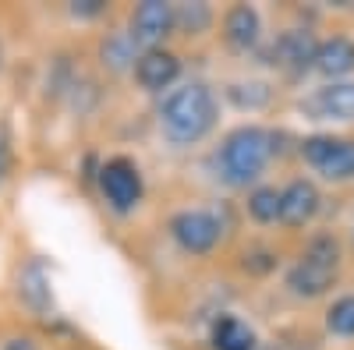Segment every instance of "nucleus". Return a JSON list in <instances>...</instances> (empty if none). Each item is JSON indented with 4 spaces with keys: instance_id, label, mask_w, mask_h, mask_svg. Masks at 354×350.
<instances>
[{
    "instance_id": "nucleus-1",
    "label": "nucleus",
    "mask_w": 354,
    "mask_h": 350,
    "mask_svg": "<svg viewBox=\"0 0 354 350\" xmlns=\"http://www.w3.org/2000/svg\"><path fill=\"white\" fill-rule=\"evenodd\" d=\"M216 96L205 81H185L160 103V131L174 145H198L216 128Z\"/></svg>"
},
{
    "instance_id": "nucleus-2",
    "label": "nucleus",
    "mask_w": 354,
    "mask_h": 350,
    "mask_svg": "<svg viewBox=\"0 0 354 350\" xmlns=\"http://www.w3.org/2000/svg\"><path fill=\"white\" fill-rule=\"evenodd\" d=\"M270 156H273L270 131L259 128V124H241V128H234L216 149V173L227 188H248L262 177Z\"/></svg>"
},
{
    "instance_id": "nucleus-3",
    "label": "nucleus",
    "mask_w": 354,
    "mask_h": 350,
    "mask_svg": "<svg viewBox=\"0 0 354 350\" xmlns=\"http://www.w3.org/2000/svg\"><path fill=\"white\" fill-rule=\"evenodd\" d=\"M340 276V241L333 233H315L305 255L287 269V286L298 298H322Z\"/></svg>"
},
{
    "instance_id": "nucleus-4",
    "label": "nucleus",
    "mask_w": 354,
    "mask_h": 350,
    "mask_svg": "<svg viewBox=\"0 0 354 350\" xmlns=\"http://www.w3.org/2000/svg\"><path fill=\"white\" fill-rule=\"evenodd\" d=\"M301 159L333 184L354 181V138H340V135H308L298 145Z\"/></svg>"
},
{
    "instance_id": "nucleus-5",
    "label": "nucleus",
    "mask_w": 354,
    "mask_h": 350,
    "mask_svg": "<svg viewBox=\"0 0 354 350\" xmlns=\"http://www.w3.org/2000/svg\"><path fill=\"white\" fill-rule=\"evenodd\" d=\"M170 233L188 255H209L223 241V223L209 209H185L170 220Z\"/></svg>"
},
{
    "instance_id": "nucleus-6",
    "label": "nucleus",
    "mask_w": 354,
    "mask_h": 350,
    "mask_svg": "<svg viewBox=\"0 0 354 350\" xmlns=\"http://www.w3.org/2000/svg\"><path fill=\"white\" fill-rule=\"evenodd\" d=\"M100 188H103V198L110 202V209L131 213L142 198V173L131 159L117 156L100 170Z\"/></svg>"
},
{
    "instance_id": "nucleus-7",
    "label": "nucleus",
    "mask_w": 354,
    "mask_h": 350,
    "mask_svg": "<svg viewBox=\"0 0 354 350\" xmlns=\"http://www.w3.org/2000/svg\"><path fill=\"white\" fill-rule=\"evenodd\" d=\"M315 46H319V43L312 39V32H301V28H287V32H280V36L273 39L270 53H266V64H273V68H280L283 75L298 78V75H305V71L312 68Z\"/></svg>"
},
{
    "instance_id": "nucleus-8",
    "label": "nucleus",
    "mask_w": 354,
    "mask_h": 350,
    "mask_svg": "<svg viewBox=\"0 0 354 350\" xmlns=\"http://www.w3.org/2000/svg\"><path fill=\"white\" fill-rule=\"evenodd\" d=\"M174 32V4H163V0H145L131 11V28L128 36L135 39V46L145 50H160V43Z\"/></svg>"
},
{
    "instance_id": "nucleus-9",
    "label": "nucleus",
    "mask_w": 354,
    "mask_h": 350,
    "mask_svg": "<svg viewBox=\"0 0 354 350\" xmlns=\"http://www.w3.org/2000/svg\"><path fill=\"white\" fill-rule=\"evenodd\" d=\"M319 206H322V195H319L315 181L294 177L280 191V223L290 226V230H301V226H308L319 216Z\"/></svg>"
},
{
    "instance_id": "nucleus-10",
    "label": "nucleus",
    "mask_w": 354,
    "mask_h": 350,
    "mask_svg": "<svg viewBox=\"0 0 354 350\" xmlns=\"http://www.w3.org/2000/svg\"><path fill=\"white\" fill-rule=\"evenodd\" d=\"M312 121H354V81H326L305 99Z\"/></svg>"
},
{
    "instance_id": "nucleus-11",
    "label": "nucleus",
    "mask_w": 354,
    "mask_h": 350,
    "mask_svg": "<svg viewBox=\"0 0 354 350\" xmlns=\"http://www.w3.org/2000/svg\"><path fill=\"white\" fill-rule=\"evenodd\" d=\"M135 81L142 85L145 93H163L170 89V85L181 78V61L170 53V50H145L138 53V61H135Z\"/></svg>"
},
{
    "instance_id": "nucleus-12",
    "label": "nucleus",
    "mask_w": 354,
    "mask_h": 350,
    "mask_svg": "<svg viewBox=\"0 0 354 350\" xmlns=\"http://www.w3.org/2000/svg\"><path fill=\"white\" fill-rule=\"evenodd\" d=\"M262 39V18L252 4H234L227 14H223V43L234 50V53H248L255 50Z\"/></svg>"
},
{
    "instance_id": "nucleus-13",
    "label": "nucleus",
    "mask_w": 354,
    "mask_h": 350,
    "mask_svg": "<svg viewBox=\"0 0 354 350\" xmlns=\"http://www.w3.org/2000/svg\"><path fill=\"white\" fill-rule=\"evenodd\" d=\"M312 68L330 78V81H344L347 75H354V39L351 36H330L315 46V61Z\"/></svg>"
},
{
    "instance_id": "nucleus-14",
    "label": "nucleus",
    "mask_w": 354,
    "mask_h": 350,
    "mask_svg": "<svg viewBox=\"0 0 354 350\" xmlns=\"http://www.w3.org/2000/svg\"><path fill=\"white\" fill-rule=\"evenodd\" d=\"M18 294H21V301L32 308V311H50V304H53V294H50V273H46V266H43V258H32L28 266L21 269V276H18Z\"/></svg>"
},
{
    "instance_id": "nucleus-15",
    "label": "nucleus",
    "mask_w": 354,
    "mask_h": 350,
    "mask_svg": "<svg viewBox=\"0 0 354 350\" xmlns=\"http://www.w3.org/2000/svg\"><path fill=\"white\" fill-rule=\"evenodd\" d=\"M255 329L238 315H220L213 322V350H255Z\"/></svg>"
},
{
    "instance_id": "nucleus-16",
    "label": "nucleus",
    "mask_w": 354,
    "mask_h": 350,
    "mask_svg": "<svg viewBox=\"0 0 354 350\" xmlns=\"http://www.w3.org/2000/svg\"><path fill=\"white\" fill-rule=\"evenodd\" d=\"M138 46H135V39L128 36V32H113V36H106L103 39V64L110 68V71H128V68H135V61H138V53H135Z\"/></svg>"
},
{
    "instance_id": "nucleus-17",
    "label": "nucleus",
    "mask_w": 354,
    "mask_h": 350,
    "mask_svg": "<svg viewBox=\"0 0 354 350\" xmlns=\"http://www.w3.org/2000/svg\"><path fill=\"white\" fill-rule=\"evenodd\" d=\"M227 99L238 110H266L273 103V89L266 81H234L227 85Z\"/></svg>"
},
{
    "instance_id": "nucleus-18",
    "label": "nucleus",
    "mask_w": 354,
    "mask_h": 350,
    "mask_svg": "<svg viewBox=\"0 0 354 350\" xmlns=\"http://www.w3.org/2000/svg\"><path fill=\"white\" fill-rule=\"evenodd\" d=\"M213 25V8L209 4H177L174 8V28L185 36H202Z\"/></svg>"
},
{
    "instance_id": "nucleus-19",
    "label": "nucleus",
    "mask_w": 354,
    "mask_h": 350,
    "mask_svg": "<svg viewBox=\"0 0 354 350\" xmlns=\"http://www.w3.org/2000/svg\"><path fill=\"white\" fill-rule=\"evenodd\" d=\"M248 216L255 223H277L280 220V191L277 188H252L248 191Z\"/></svg>"
},
{
    "instance_id": "nucleus-20",
    "label": "nucleus",
    "mask_w": 354,
    "mask_h": 350,
    "mask_svg": "<svg viewBox=\"0 0 354 350\" xmlns=\"http://www.w3.org/2000/svg\"><path fill=\"white\" fill-rule=\"evenodd\" d=\"M326 329L340 340L354 336V294H344L326 308Z\"/></svg>"
},
{
    "instance_id": "nucleus-21",
    "label": "nucleus",
    "mask_w": 354,
    "mask_h": 350,
    "mask_svg": "<svg viewBox=\"0 0 354 350\" xmlns=\"http://www.w3.org/2000/svg\"><path fill=\"white\" fill-rule=\"evenodd\" d=\"M277 266V258L270 255V251H245V269H252V273H270Z\"/></svg>"
},
{
    "instance_id": "nucleus-22",
    "label": "nucleus",
    "mask_w": 354,
    "mask_h": 350,
    "mask_svg": "<svg viewBox=\"0 0 354 350\" xmlns=\"http://www.w3.org/2000/svg\"><path fill=\"white\" fill-rule=\"evenodd\" d=\"M11 173V138H8V128L0 124V184L8 181Z\"/></svg>"
},
{
    "instance_id": "nucleus-23",
    "label": "nucleus",
    "mask_w": 354,
    "mask_h": 350,
    "mask_svg": "<svg viewBox=\"0 0 354 350\" xmlns=\"http://www.w3.org/2000/svg\"><path fill=\"white\" fill-rule=\"evenodd\" d=\"M103 11V0H78V4L71 8L75 18H96Z\"/></svg>"
},
{
    "instance_id": "nucleus-24",
    "label": "nucleus",
    "mask_w": 354,
    "mask_h": 350,
    "mask_svg": "<svg viewBox=\"0 0 354 350\" xmlns=\"http://www.w3.org/2000/svg\"><path fill=\"white\" fill-rule=\"evenodd\" d=\"M4 350H39V347H36L32 340H8Z\"/></svg>"
},
{
    "instance_id": "nucleus-25",
    "label": "nucleus",
    "mask_w": 354,
    "mask_h": 350,
    "mask_svg": "<svg viewBox=\"0 0 354 350\" xmlns=\"http://www.w3.org/2000/svg\"><path fill=\"white\" fill-rule=\"evenodd\" d=\"M255 350H273V347H262V343H259V347H255Z\"/></svg>"
},
{
    "instance_id": "nucleus-26",
    "label": "nucleus",
    "mask_w": 354,
    "mask_h": 350,
    "mask_svg": "<svg viewBox=\"0 0 354 350\" xmlns=\"http://www.w3.org/2000/svg\"><path fill=\"white\" fill-rule=\"evenodd\" d=\"M351 241H354V230H351Z\"/></svg>"
}]
</instances>
